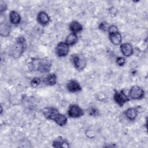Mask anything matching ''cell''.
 <instances>
[{
  "label": "cell",
  "mask_w": 148,
  "mask_h": 148,
  "mask_svg": "<svg viewBox=\"0 0 148 148\" xmlns=\"http://www.w3.org/2000/svg\"><path fill=\"white\" fill-rule=\"evenodd\" d=\"M51 61L47 58H33L31 61V66L33 70L40 72H47L51 67Z\"/></svg>",
  "instance_id": "1"
},
{
  "label": "cell",
  "mask_w": 148,
  "mask_h": 148,
  "mask_svg": "<svg viewBox=\"0 0 148 148\" xmlns=\"http://www.w3.org/2000/svg\"><path fill=\"white\" fill-rule=\"evenodd\" d=\"M25 40L24 37H20L10 47L9 50L10 55L14 58L21 56L24 50Z\"/></svg>",
  "instance_id": "2"
},
{
  "label": "cell",
  "mask_w": 148,
  "mask_h": 148,
  "mask_svg": "<svg viewBox=\"0 0 148 148\" xmlns=\"http://www.w3.org/2000/svg\"><path fill=\"white\" fill-rule=\"evenodd\" d=\"M72 61L75 67L78 71L83 70L86 66L87 60L86 57L83 54H74L71 57Z\"/></svg>",
  "instance_id": "3"
},
{
  "label": "cell",
  "mask_w": 148,
  "mask_h": 148,
  "mask_svg": "<svg viewBox=\"0 0 148 148\" xmlns=\"http://www.w3.org/2000/svg\"><path fill=\"white\" fill-rule=\"evenodd\" d=\"M145 95L144 90L140 87L134 86L132 87L130 91V96L131 98L134 99H140L143 98Z\"/></svg>",
  "instance_id": "4"
},
{
  "label": "cell",
  "mask_w": 148,
  "mask_h": 148,
  "mask_svg": "<svg viewBox=\"0 0 148 148\" xmlns=\"http://www.w3.org/2000/svg\"><path fill=\"white\" fill-rule=\"evenodd\" d=\"M114 100L119 106H121L130 99L123 91H116L114 94Z\"/></svg>",
  "instance_id": "5"
},
{
  "label": "cell",
  "mask_w": 148,
  "mask_h": 148,
  "mask_svg": "<svg viewBox=\"0 0 148 148\" xmlns=\"http://www.w3.org/2000/svg\"><path fill=\"white\" fill-rule=\"evenodd\" d=\"M68 114L69 117L76 118L83 115L84 112L83 110L77 105H72L69 106Z\"/></svg>",
  "instance_id": "6"
},
{
  "label": "cell",
  "mask_w": 148,
  "mask_h": 148,
  "mask_svg": "<svg viewBox=\"0 0 148 148\" xmlns=\"http://www.w3.org/2000/svg\"><path fill=\"white\" fill-rule=\"evenodd\" d=\"M56 52L59 57L66 56L69 52V46L65 42H60L56 46Z\"/></svg>",
  "instance_id": "7"
},
{
  "label": "cell",
  "mask_w": 148,
  "mask_h": 148,
  "mask_svg": "<svg viewBox=\"0 0 148 148\" xmlns=\"http://www.w3.org/2000/svg\"><path fill=\"white\" fill-rule=\"evenodd\" d=\"M43 113L45 117L50 120H53L54 119L56 116L59 113L58 110L53 107L45 108L43 110Z\"/></svg>",
  "instance_id": "8"
},
{
  "label": "cell",
  "mask_w": 148,
  "mask_h": 148,
  "mask_svg": "<svg viewBox=\"0 0 148 148\" xmlns=\"http://www.w3.org/2000/svg\"><path fill=\"white\" fill-rule=\"evenodd\" d=\"M67 88L69 91L72 92H75L80 91L82 89V87L79 83L77 80L75 79H72L68 82Z\"/></svg>",
  "instance_id": "9"
},
{
  "label": "cell",
  "mask_w": 148,
  "mask_h": 148,
  "mask_svg": "<svg viewBox=\"0 0 148 148\" xmlns=\"http://www.w3.org/2000/svg\"><path fill=\"white\" fill-rule=\"evenodd\" d=\"M120 49L123 54L126 57H129L133 53L132 46L129 43H124L121 44L120 46Z\"/></svg>",
  "instance_id": "10"
},
{
  "label": "cell",
  "mask_w": 148,
  "mask_h": 148,
  "mask_svg": "<svg viewBox=\"0 0 148 148\" xmlns=\"http://www.w3.org/2000/svg\"><path fill=\"white\" fill-rule=\"evenodd\" d=\"M109 39L113 44L118 45L121 42V34L119 32V31L117 32L109 33Z\"/></svg>",
  "instance_id": "11"
},
{
  "label": "cell",
  "mask_w": 148,
  "mask_h": 148,
  "mask_svg": "<svg viewBox=\"0 0 148 148\" xmlns=\"http://www.w3.org/2000/svg\"><path fill=\"white\" fill-rule=\"evenodd\" d=\"M38 21L42 25L47 24L50 21V17L47 13L45 12H40L37 16Z\"/></svg>",
  "instance_id": "12"
},
{
  "label": "cell",
  "mask_w": 148,
  "mask_h": 148,
  "mask_svg": "<svg viewBox=\"0 0 148 148\" xmlns=\"http://www.w3.org/2000/svg\"><path fill=\"white\" fill-rule=\"evenodd\" d=\"M138 113V108H131L126 110L125 116L130 120H134Z\"/></svg>",
  "instance_id": "13"
},
{
  "label": "cell",
  "mask_w": 148,
  "mask_h": 148,
  "mask_svg": "<svg viewBox=\"0 0 148 148\" xmlns=\"http://www.w3.org/2000/svg\"><path fill=\"white\" fill-rule=\"evenodd\" d=\"M53 146L54 147H69V143L64 139H62L61 138L56 139L53 143Z\"/></svg>",
  "instance_id": "14"
},
{
  "label": "cell",
  "mask_w": 148,
  "mask_h": 148,
  "mask_svg": "<svg viewBox=\"0 0 148 148\" xmlns=\"http://www.w3.org/2000/svg\"><path fill=\"white\" fill-rule=\"evenodd\" d=\"M69 29L72 33H77L81 31L83 29L82 25L76 21H72L69 24Z\"/></svg>",
  "instance_id": "15"
},
{
  "label": "cell",
  "mask_w": 148,
  "mask_h": 148,
  "mask_svg": "<svg viewBox=\"0 0 148 148\" xmlns=\"http://www.w3.org/2000/svg\"><path fill=\"white\" fill-rule=\"evenodd\" d=\"M9 20L11 23L17 24L20 23L21 17L20 14L16 11H11L9 14Z\"/></svg>",
  "instance_id": "16"
},
{
  "label": "cell",
  "mask_w": 148,
  "mask_h": 148,
  "mask_svg": "<svg viewBox=\"0 0 148 148\" xmlns=\"http://www.w3.org/2000/svg\"><path fill=\"white\" fill-rule=\"evenodd\" d=\"M57 82V76L54 73H51L47 75L45 79L44 83L48 86H54Z\"/></svg>",
  "instance_id": "17"
},
{
  "label": "cell",
  "mask_w": 148,
  "mask_h": 148,
  "mask_svg": "<svg viewBox=\"0 0 148 148\" xmlns=\"http://www.w3.org/2000/svg\"><path fill=\"white\" fill-rule=\"evenodd\" d=\"M10 32V26L6 23H1L0 26V33L2 36H8Z\"/></svg>",
  "instance_id": "18"
},
{
  "label": "cell",
  "mask_w": 148,
  "mask_h": 148,
  "mask_svg": "<svg viewBox=\"0 0 148 148\" xmlns=\"http://www.w3.org/2000/svg\"><path fill=\"white\" fill-rule=\"evenodd\" d=\"M53 120L59 125L62 126L64 125L66 122H67V118L66 117V116H65L64 115L60 114V113H58L56 117H54V119H53Z\"/></svg>",
  "instance_id": "19"
},
{
  "label": "cell",
  "mask_w": 148,
  "mask_h": 148,
  "mask_svg": "<svg viewBox=\"0 0 148 148\" xmlns=\"http://www.w3.org/2000/svg\"><path fill=\"white\" fill-rule=\"evenodd\" d=\"M77 40H78V38H77L76 34L75 33H71L66 37L65 43L68 46L73 45L77 42Z\"/></svg>",
  "instance_id": "20"
},
{
  "label": "cell",
  "mask_w": 148,
  "mask_h": 148,
  "mask_svg": "<svg viewBox=\"0 0 148 148\" xmlns=\"http://www.w3.org/2000/svg\"><path fill=\"white\" fill-rule=\"evenodd\" d=\"M109 25H108V23L106 21H103V22H101L100 23V24L99 25V28L103 31V32H106L108 30V28H109Z\"/></svg>",
  "instance_id": "21"
},
{
  "label": "cell",
  "mask_w": 148,
  "mask_h": 148,
  "mask_svg": "<svg viewBox=\"0 0 148 148\" xmlns=\"http://www.w3.org/2000/svg\"><path fill=\"white\" fill-rule=\"evenodd\" d=\"M40 83V79L39 77H35L34 78L31 82V85L32 87L35 88Z\"/></svg>",
  "instance_id": "22"
},
{
  "label": "cell",
  "mask_w": 148,
  "mask_h": 148,
  "mask_svg": "<svg viewBox=\"0 0 148 148\" xmlns=\"http://www.w3.org/2000/svg\"><path fill=\"white\" fill-rule=\"evenodd\" d=\"M116 63L119 66H123L125 63V60L122 57H119L116 59Z\"/></svg>",
  "instance_id": "23"
},
{
  "label": "cell",
  "mask_w": 148,
  "mask_h": 148,
  "mask_svg": "<svg viewBox=\"0 0 148 148\" xmlns=\"http://www.w3.org/2000/svg\"><path fill=\"white\" fill-rule=\"evenodd\" d=\"M89 114L91 116H97L99 113V111L95 108H91L89 109Z\"/></svg>",
  "instance_id": "24"
},
{
  "label": "cell",
  "mask_w": 148,
  "mask_h": 148,
  "mask_svg": "<svg viewBox=\"0 0 148 148\" xmlns=\"http://www.w3.org/2000/svg\"><path fill=\"white\" fill-rule=\"evenodd\" d=\"M7 8V5L6 4V3L4 1H1L0 2V11L1 13H2L3 11L6 10Z\"/></svg>",
  "instance_id": "25"
},
{
  "label": "cell",
  "mask_w": 148,
  "mask_h": 148,
  "mask_svg": "<svg viewBox=\"0 0 148 148\" xmlns=\"http://www.w3.org/2000/svg\"><path fill=\"white\" fill-rule=\"evenodd\" d=\"M108 31H109V33H112V32L118 31V29H117V27L116 25H112L109 27V28H108Z\"/></svg>",
  "instance_id": "26"
},
{
  "label": "cell",
  "mask_w": 148,
  "mask_h": 148,
  "mask_svg": "<svg viewBox=\"0 0 148 148\" xmlns=\"http://www.w3.org/2000/svg\"><path fill=\"white\" fill-rule=\"evenodd\" d=\"M110 14L113 16H114L116 15L117 12V10L116 8H112L110 9Z\"/></svg>",
  "instance_id": "27"
}]
</instances>
